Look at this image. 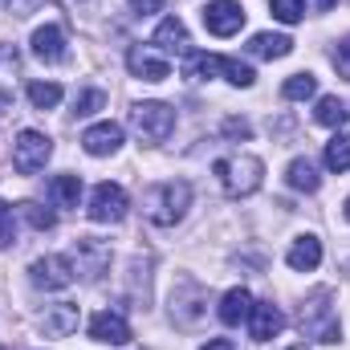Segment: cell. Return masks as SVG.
I'll return each mask as SVG.
<instances>
[{
	"label": "cell",
	"instance_id": "4fadbf2b",
	"mask_svg": "<svg viewBox=\"0 0 350 350\" xmlns=\"http://www.w3.org/2000/svg\"><path fill=\"white\" fill-rule=\"evenodd\" d=\"M82 147H86L90 155H114L122 147V126L118 122H94L82 135Z\"/></svg>",
	"mask_w": 350,
	"mask_h": 350
},
{
	"label": "cell",
	"instance_id": "e575fe53",
	"mask_svg": "<svg viewBox=\"0 0 350 350\" xmlns=\"http://www.w3.org/2000/svg\"><path fill=\"white\" fill-rule=\"evenodd\" d=\"M204 350H237L228 338H212V342H204Z\"/></svg>",
	"mask_w": 350,
	"mask_h": 350
},
{
	"label": "cell",
	"instance_id": "9c48e42d",
	"mask_svg": "<svg viewBox=\"0 0 350 350\" xmlns=\"http://www.w3.org/2000/svg\"><path fill=\"white\" fill-rule=\"evenodd\" d=\"M29 281L37 289H66L74 281V265H70V257H41L29 265Z\"/></svg>",
	"mask_w": 350,
	"mask_h": 350
},
{
	"label": "cell",
	"instance_id": "ba28073f",
	"mask_svg": "<svg viewBox=\"0 0 350 350\" xmlns=\"http://www.w3.org/2000/svg\"><path fill=\"white\" fill-rule=\"evenodd\" d=\"M86 212H90V220H98V224H118L126 216V191L118 183H98Z\"/></svg>",
	"mask_w": 350,
	"mask_h": 350
},
{
	"label": "cell",
	"instance_id": "8fae6325",
	"mask_svg": "<svg viewBox=\"0 0 350 350\" xmlns=\"http://www.w3.org/2000/svg\"><path fill=\"white\" fill-rule=\"evenodd\" d=\"M90 338H94V342H106V347H126V342H131V326H126L122 314L102 310V314L90 318Z\"/></svg>",
	"mask_w": 350,
	"mask_h": 350
},
{
	"label": "cell",
	"instance_id": "6da1fadb",
	"mask_svg": "<svg viewBox=\"0 0 350 350\" xmlns=\"http://www.w3.org/2000/svg\"><path fill=\"white\" fill-rule=\"evenodd\" d=\"M187 204H191V183H183V179L155 183V187L147 191V216H151L155 224H163V228L175 224V220H183Z\"/></svg>",
	"mask_w": 350,
	"mask_h": 350
},
{
	"label": "cell",
	"instance_id": "277c9868",
	"mask_svg": "<svg viewBox=\"0 0 350 350\" xmlns=\"http://www.w3.org/2000/svg\"><path fill=\"white\" fill-rule=\"evenodd\" d=\"M49 155H53V143H49V135H41V131H21L16 143H12V167L21 175L41 172V167L49 163Z\"/></svg>",
	"mask_w": 350,
	"mask_h": 350
},
{
	"label": "cell",
	"instance_id": "e0dca14e",
	"mask_svg": "<svg viewBox=\"0 0 350 350\" xmlns=\"http://www.w3.org/2000/svg\"><path fill=\"white\" fill-rule=\"evenodd\" d=\"M253 293L249 289H228L224 297H220V322L224 326H241V322H249V314H253Z\"/></svg>",
	"mask_w": 350,
	"mask_h": 350
},
{
	"label": "cell",
	"instance_id": "44dd1931",
	"mask_svg": "<svg viewBox=\"0 0 350 350\" xmlns=\"http://www.w3.org/2000/svg\"><path fill=\"white\" fill-rule=\"evenodd\" d=\"M285 179H289L293 191H318V187H322V175H318V167H314L310 159H293L289 172H285Z\"/></svg>",
	"mask_w": 350,
	"mask_h": 350
},
{
	"label": "cell",
	"instance_id": "5bb4252c",
	"mask_svg": "<svg viewBox=\"0 0 350 350\" xmlns=\"http://www.w3.org/2000/svg\"><path fill=\"white\" fill-rule=\"evenodd\" d=\"M126 70H131L135 78H143V82H167V78H172V66H167L163 57H151V53L139 49V45L126 53Z\"/></svg>",
	"mask_w": 350,
	"mask_h": 350
},
{
	"label": "cell",
	"instance_id": "83f0119b",
	"mask_svg": "<svg viewBox=\"0 0 350 350\" xmlns=\"http://www.w3.org/2000/svg\"><path fill=\"white\" fill-rule=\"evenodd\" d=\"M273 16L281 25H297L306 16V0H273Z\"/></svg>",
	"mask_w": 350,
	"mask_h": 350
},
{
	"label": "cell",
	"instance_id": "74e56055",
	"mask_svg": "<svg viewBox=\"0 0 350 350\" xmlns=\"http://www.w3.org/2000/svg\"><path fill=\"white\" fill-rule=\"evenodd\" d=\"M289 350H306V347H289Z\"/></svg>",
	"mask_w": 350,
	"mask_h": 350
},
{
	"label": "cell",
	"instance_id": "ffe728a7",
	"mask_svg": "<svg viewBox=\"0 0 350 350\" xmlns=\"http://www.w3.org/2000/svg\"><path fill=\"white\" fill-rule=\"evenodd\" d=\"M249 53H253V57H265V62L289 57V53H293V41H289L285 33H257V37L249 41Z\"/></svg>",
	"mask_w": 350,
	"mask_h": 350
},
{
	"label": "cell",
	"instance_id": "f35d334b",
	"mask_svg": "<svg viewBox=\"0 0 350 350\" xmlns=\"http://www.w3.org/2000/svg\"><path fill=\"white\" fill-rule=\"evenodd\" d=\"M0 350H4V347H0Z\"/></svg>",
	"mask_w": 350,
	"mask_h": 350
},
{
	"label": "cell",
	"instance_id": "d590c367",
	"mask_svg": "<svg viewBox=\"0 0 350 350\" xmlns=\"http://www.w3.org/2000/svg\"><path fill=\"white\" fill-rule=\"evenodd\" d=\"M334 4H338V0H318V8H334Z\"/></svg>",
	"mask_w": 350,
	"mask_h": 350
},
{
	"label": "cell",
	"instance_id": "3957f363",
	"mask_svg": "<svg viewBox=\"0 0 350 350\" xmlns=\"http://www.w3.org/2000/svg\"><path fill=\"white\" fill-rule=\"evenodd\" d=\"M301 330H306V338H314V342H338V338H342L338 314H334V306H330V289H318V293L301 306Z\"/></svg>",
	"mask_w": 350,
	"mask_h": 350
},
{
	"label": "cell",
	"instance_id": "8d00e7d4",
	"mask_svg": "<svg viewBox=\"0 0 350 350\" xmlns=\"http://www.w3.org/2000/svg\"><path fill=\"white\" fill-rule=\"evenodd\" d=\"M347 220H350V200H347Z\"/></svg>",
	"mask_w": 350,
	"mask_h": 350
},
{
	"label": "cell",
	"instance_id": "4dcf8cb0",
	"mask_svg": "<svg viewBox=\"0 0 350 350\" xmlns=\"http://www.w3.org/2000/svg\"><path fill=\"white\" fill-rule=\"evenodd\" d=\"M334 66H338V74H342V78H350V37L334 49Z\"/></svg>",
	"mask_w": 350,
	"mask_h": 350
},
{
	"label": "cell",
	"instance_id": "4316f807",
	"mask_svg": "<svg viewBox=\"0 0 350 350\" xmlns=\"http://www.w3.org/2000/svg\"><path fill=\"white\" fill-rule=\"evenodd\" d=\"M21 212H25V220H29L37 232H49V228L57 224V216H53L49 208H41V204H21Z\"/></svg>",
	"mask_w": 350,
	"mask_h": 350
},
{
	"label": "cell",
	"instance_id": "5b68a950",
	"mask_svg": "<svg viewBox=\"0 0 350 350\" xmlns=\"http://www.w3.org/2000/svg\"><path fill=\"white\" fill-rule=\"evenodd\" d=\"M131 122H135V131H139L143 139L163 143L175 131V110L167 102H139V106L131 110Z\"/></svg>",
	"mask_w": 350,
	"mask_h": 350
},
{
	"label": "cell",
	"instance_id": "7c38bea8",
	"mask_svg": "<svg viewBox=\"0 0 350 350\" xmlns=\"http://www.w3.org/2000/svg\"><path fill=\"white\" fill-rule=\"evenodd\" d=\"M155 45H159L163 53H175V57H191V37H187V29H183L179 16L159 21V29H155Z\"/></svg>",
	"mask_w": 350,
	"mask_h": 350
},
{
	"label": "cell",
	"instance_id": "f546056e",
	"mask_svg": "<svg viewBox=\"0 0 350 350\" xmlns=\"http://www.w3.org/2000/svg\"><path fill=\"white\" fill-rule=\"evenodd\" d=\"M8 241H12V208L0 200V249H8Z\"/></svg>",
	"mask_w": 350,
	"mask_h": 350
},
{
	"label": "cell",
	"instance_id": "d4e9b609",
	"mask_svg": "<svg viewBox=\"0 0 350 350\" xmlns=\"http://www.w3.org/2000/svg\"><path fill=\"white\" fill-rule=\"evenodd\" d=\"M326 167L330 172H350V135H334L326 143Z\"/></svg>",
	"mask_w": 350,
	"mask_h": 350
},
{
	"label": "cell",
	"instance_id": "603a6c76",
	"mask_svg": "<svg viewBox=\"0 0 350 350\" xmlns=\"http://www.w3.org/2000/svg\"><path fill=\"white\" fill-rule=\"evenodd\" d=\"M314 118H318L322 126H347L350 110L342 106V98H338V94H326V98H318V110H314Z\"/></svg>",
	"mask_w": 350,
	"mask_h": 350
},
{
	"label": "cell",
	"instance_id": "30bf717a",
	"mask_svg": "<svg viewBox=\"0 0 350 350\" xmlns=\"http://www.w3.org/2000/svg\"><path fill=\"white\" fill-rule=\"evenodd\" d=\"M196 301H208V293H204V285H196V281H179L172 289V314L179 326H196L200 322V306Z\"/></svg>",
	"mask_w": 350,
	"mask_h": 350
},
{
	"label": "cell",
	"instance_id": "52a82bcc",
	"mask_svg": "<svg viewBox=\"0 0 350 350\" xmlns=\"http://www.w3.org/2000/svg\"><path fill=\"white\" fill-rule=\"evenodd\" d=\"M204 29H208L212 37H237V33L245 29V8H241V0H212V4L204 8Z\"/></svg>",
	"mask_w": 350,
	"mask_h": 350
},
{
	"label": "cell",
	"instance_id": "d6986e66",
	"mask_svg": "<svg viewBox=\"0 0 350 350\" xmlns=\"http://www.w3.org/2000/svg\"><path fill=\"white\" fill-rule=\"evenodd\" d=\"M285 261H289V269H297V273L318 269V265H322V241H318V237H310V232H306V237H297Z\"/></svg>",
	"mask_w": 350,
	"mask_h": 350
},
{
	"label": "cell",
	"instance_id": "836d02e7",
	"mask_svg": "<svg viewBox=\"0 0 350 350\" xmlns=\"http://www.w3.org/2000/svg\"><path fill=\"white\" fill-rule=\"evenodd\" d=\"M37 4H41V0H12V12H16V16H29Z\"/></svg>",
	"mask_w": 350,
	"mask_h": 350
},
{
	"label": "cell",
	"instance_id": "8992f818",
	"mask_svg": "<svg viewBox=\"0 0 350 350\" xmlns=\"http://www.w3.org/2000/svg\"><path fill=\"white\" fill-rule=\"evenodd\" d=\"M216 74H224L232 86H241V90L257 82V74H253L245 62H237V57H212V53L191 57V78H216Z\"/></svg>",
	"mask_w": 350,
	"mask_h": 350
},
{
	"label": "cell",
	"instance_id": "ac0fdd59",
	"mask_svg": "<svg viewBox=\"0 0 350 350\" xmlns=\"http://www.w3.org/2000/svg\"><path fill=\"white\" fill-rule=\"evenodd\" d=\"M41 330H45V338H66V334H74V330H78V306H70V301L53 306V310L41 318Z\"/></svg>",
	"mask_w": 350,
	"mask_h": 350
},
{
	"label": "cell",
	"instance_id": "1f68e13d",
	"mask_svg": "<svg viewBox=\"0 0 350 350\" xmlns=\"http://www.w3.org/2000/svg\"><path fill=\"white\" fill-rule=\"evenodd\" d=\"M224 135H228V139H237V135H241V139H249V135H253V126H249L245 118H228V122H224Z\"/></svg>",
	"mask_w": 350,
	"mask_h": 350
},
{
	"label": "cell",
	"instance_id": "f1b7e54d",
	"mask_svg": "<svg viewBox=\"0 0 350 350\" xmlns=\"http://www.w3.org/2000/svg\"><path fill=\"white\" fill-rule=\"evenodd\" d=\"M106 106V94L102 90H82L78 98H74V114H94V110H102Z\"/></svg>",
	"mask_w": 350,
	"mask_h": 350
},
{
	"label": "cell",
	"instance_id": "9a60e30c",
	"mask_svg": "<svg viewBox=\"0 0 350 350\" xmlns=\"http://www.w3.org/2000/svg\"><path fill=\"white\" fill-rule=\"evenodd\" d=\"M249 326H253V338H257V342H269V338H277V334H281V326H285V314H281L273 301H261V306H253V314H249Z\"/></svg>",
	"mask_w": 350,
	"mask_h": 350
},
{
	"label": "cell",
	"instance_id": "7402d4cb",
	"mask_svg": "<svg viewBox=\"0 0 350 350\" xmlns=\"http://www.w3.org/2000/svg\"><path fill=\"white\" fill-rule=\"evenodd\" d=\"M49 196L57 200V208H78V200H82V179H78V175H53Z\"/></svg>",
	"mask_w": 350,
	"mask_h": 350
},
{
	"label": "cell",
	"instance_id": "2e32d148",
	"mask_svg": "<svg viewBox=\"0 0 350 350\" xmlns=\"http://www.w3.org/2000/svg\"><path fill=\"white\" fill-rule=\"evenodd\" d=\"M33 57H41V62H62L66 57V33L57 29V25H41L37 33H33Z\"/></svg>",
	"mask_w": 350,
	"mask_h": 350
},
{
	"label": "cell",
	"instance_id": "7a4b0ae2",
	"mask_svg": "<svg viewBox=\"0 0 350 350\" xmlns=\"http://www.w3.org/2000/svg\"><path fill=\"white\" fill-rule=\"evenodd\" d=\"M212 172L220 175V183H224L228 196H253L261 187L265 163L257 155H232V159H216Z\"/></svg>",
	"mask_w": 350,
	"mask_h": 350
},
{
	"label": "cell",
	"instance_id": "cb8c5ba5",
	"mask_svg": "<svg viewBox=\"0 0 350 350\" xmlns=\"http://www.w3.org/2000/svg\"><path fill=\"white\" fill-rule=\"evenodd\" d=\"M318 94V78L314 74H293L285 86H281V98H289V102H306V98H314Z\"/></svg>",
	"mask_w": 350,
	"mask_h": 350
},
{
	"label": "cell",
	"instance_id": "484cf974",
	"mask_svg": "<svg viewBox=\"0 0 350 350\" xmlns=\"http://www.w3.org/2000/svg\"><path fill=\"white\" fill-rule=\"evenodd\" d=\"M29 102H33L37 110H53V106L62 102V86H57V82H33V86H29Z\"/></svg>",
	"mask_w": 350,
	"mask_h": 350
},
{
	"label": "cell",
	"instance_id": "d6a6232c",
	"mask_svg": "<svg viewBox=\"0 0 350 350\" xmlns=\"http://www.w3.org/2000/svg\"><path fill=\"white\" fill-rule=\"evenodd\" d=\"M131 8H135L139 16H151V12H159V8H163V0H131Z\"/></svg>",
	"mask_w": 350,
	"mask_h": 350
}]
</instances>
